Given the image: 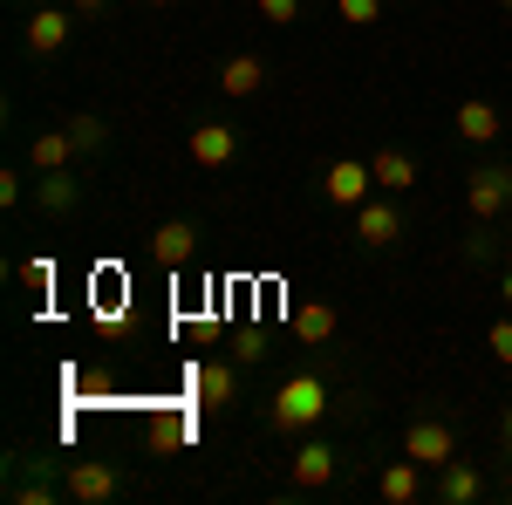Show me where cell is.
I'll return each mask as SVG.
<instances>
[{
	"instance_id": "cell-1",
	"label": "cell",
	"mask_w": 512,
	"mask_h": 505,
	"mask_svg": "<svg viewBox=\"0 0 512 505\" xmlns=\"http://www.w3.org/2000/svg\"><path fill=\"white\" fill-rule=\"evenodd\" d=\"M328 417V383L321 376H287L267 403V424L274 430H315Z\"/></svg>"
},
{
	"instance_id": "cell-2",
	"label": "cell",
	"mask_w": 512,
	"mask_h": 505,
	"mask_svg": "<svg viewBox=\"0 0 512 505\" xmlns=\"http://www.w3.org/2000/svg\"><path fill=\"white\" fill-rule=\"evenodd\" d=\"M369 192H376V171H369V164H362V157H335V164H328V171H321V198H328V205H369Z\"/></svg>"
},
{
	"instance_id": "cell-3",
	"label": "cell",
	"mask_w": 512,
	"mask_h": 505,
	"mask_svg": "<svg viewBox=\"0 0 512 505\" xmlns=\"http://www.w3.org/2000/svg\"><path fill=\"white\" fill-rule=\"evenodd\" d=\"M403 458H417L424 471H444L458 458V437H451V424H437V417H417V424L403 430Z\"/></svg>"
},
{
	"instance_id": "cell-4",
	"label": "cell",
	"mask_w": 512,
	"mask_h": 505,
	"mask_svg": "<svg viewBox=\"0 0 512 505\" xmlns=\"http://www.w3.org/2000/svg\"><path fill=\"white\" fill-rule=\"evenodd\" d=\"M465 205H472V219L485 226V219H499L512 205V171L506 164H478L472 178H465Z\"/></svg>"
},
{
	"instance_id": "cell-5",
	"label": "cell",
	"mask_w": 512,
	"mask_h": 505,
	"mask_svg": "<svg viewBox=\"0 0 512 505\" xmlns=\"http://www.w3.org/2000/svg\"><path fill=\"white\" fill-rule=\"evenodd\" d=\"M192 396H198V410H233L239 403V362H198Z\"/></svg>"
},
{
	"instance_id": "cell-6",
	"label": "cell",
	"mask_w": 512,
	"mask_h": 505,
	"mask_svg": "<svg viewBox=\"0 0 512 505\" xmlns=\"http://www.w3.org/2000/svg\"><path fill=\"white\" fill-rule=\"evenodd\" d=\"M62 492H69L76 505H103V499H117V492H123V478L110 465H96V458H76L69 478H62Z\"/></svg>"
},
{
	"instance_id": "cell-7",
	"label": "cell",
	"mask_w": 512,
	"mask_h": 505,
	"mask_svg": "<svg viewBox=\"0 0 512 505\" xmlns=\"http://www.w3.org/2000/svg\"><path fill=\"white\" fill-rule=\"evenodd\" d=\"M89 314H96V328L103 335H123L130 328V301H123V273H89Z\"/></svg>"
},
{
	"instance_id": "cell-8",
	"label": "cell",
	"mask_w": 512,
	"mask_h": 505,
	"mask_svg": "<svg viewBox=\"0 0 512 505\" xmlns=\"http://www.w3.org/2000/svg\"><path fill=\"white\" fill-rule=\"evenodd\" d=\"M151 260L171 267V273L192 267V260H198V226H192V219H164L158 233H151Z\"/></svg>"
},
{
	"instance_id": "cell-9",
	"label": "cell",
	"mask_w": 512,
	"mask_h": 505,
	"mask_svg": "<svg viewBox=\"0 0 512 505\" xmlns=\"http://www.w3.org/2000/svg\"><path fill=\"white\" fill-rule=\"evenodd\" d=\"M76 28V7H35L28 14V55H62Z\"/></svg>"
},
{
	"instance_id": "cell-10",
	"label": "cell",
	"mask_w": 512,
	"mask_h": 505,
	"mask_svg": "<svg viewBox=\"0 0 512 505\" xmlns=\"http://www.w3.org/2000/svg\"><path fill=\"white\" fill-rule=\"evenodd\" d=\"M185 151H192V164L219 171V164H233V157H239V130H233V123H198L192 137H185Z\"/></svg>"
},
{
	"instance_id": "cell-11",
	"label": "cell",
	"mask_w": 512,
	"mask_h": 505,
	"mask_svg": "<svg viewBox=\"0 0 512 505\" xmlns=\"http://www.w3.org/2000/svg\"><path fill=\"white\" fill-rule=\"evenodd\" d=\"M287 478L301 485V492H321L328 478H335V444H321V437H308L294 458H287Z\"/></svg>"
},
{
	"instance_id": "cell-12",
	"label": "cell",
	"mask_w": 512,
	"mask_h": 505,
	"mask_svg": "<svg viewBox=\"0 0 512 505\" xmlns=\"http://www.w3.org/2000/svg\"><path fill=\"white\" fill-rule=\"evenodd\" d=\"M485 499V471L465 465V458H451V465L437 471V505H478Z\"/></svg>"
},
{
	"instance_id": "cell-13",
	"label": "cell",
	"mask_w": 512,
	"mask_h": 505,
	"mask_svg": "<svg viewBox=\"0 0 512 505\" xmlns=\"http://www.w3.org/2000/svg\"><path fill=\"white\" fill-rule=\"evenodd\" d=\"M396 233H403V219H396L390 198H369V205H355V239H362V246H396Z\"/></svg>"
},
{
	"instance_id": "cell-14",
	"label": "cell",
	"mask_w": 512,
	"mask_h": 505,
	"mask_svg": "<svg viewBox=\"0 0 512 505\" xmlns=\"http://www.w3.org/2000/svg\"><path fill=\"white\" fill-rule=\"evenodd\" d=\"M376 499L383 505H417L424 499V465H417V458H396V465L376 478Z\"/></svg>"
},
{
	"instance_id": "cell-15",
	"label": "cell",
	"mask_w": 512,
	"mask_h": 505,
	"mask_svg": "<svg viewBox=\"0 0 512 505\" xmlns=\"http://www.w3.org/2000/svg\"><path fill=\"white\" fill-rule=\"evenodd\" d=\"M219 89H226V96H260V89H267V62H260V55H226V62H219Z\"/></svg>"
},
{
	"instance_id": "cell-16",
	"label": "cell",
	"mask_w": 512,
	"mask_h": 505,
	"mask_svg": "<svg viewBox=\"0 0 512 505\" xmlns=\"http://www.w3.org/2000/svg\"><path fill=\"white\" fill-rule=\"evenodd\" d=\"M69 157H76V137H69V123H62V130H41L35 144H28V164H35V178H41V171H69Z\"/></svg>"
},
{
	"instance_id": "cell-17",
	"label": "cell",
	"mask_w": 512,
	"mask_h": 505,
	"mask_svg": "<svg viewBox=\"0 0 512 505\" xmlns=\"http://www.w3.org/2000/svg\"><path fill=\"white\" fill-rule=\"evenodd\" d=\"M335 328H342V314L328 308V301H301V308H294V335H301L308 349H321V342H335Z\"/></svg>"
},
{
	"instance_id": "cell-18",
	"label": "cell",
	"mask_w": 512,
	"mask_h": 505,
	"mask_svg": "<svg viewBox=\"0 0 512 505\" xmlns=\"http://www.w3.org/2000/svg\"><path fill=\"white\" fill-rule=\"evenodd\" d=\"M451 123H458V137H465V144H492V137H499V110H492V103H478V96H465Z\"/></svg>"
},
{
	"instance_id": "cell-19",
	"label": "cell",
	"mask_w": 512,
	"mask_h": 505,
	"mask_svg": "<svg viewBox=\"0 0 512 505\" xmlns=\"http://www.w3.org/2000/svg\"><path fill=\"white\" fill-rule=\"evenodd\" d=\"M35 198H41V212H55V219H69V212H76V198H82V185L69 178V171H41Z\"/></svg>"
},
{
	"instance_id": "cell-20",
	"label": "cell",
	"mask_w": 512,
	"mask_h": 505,
	"mask_svg": "<svg viewBox=\"0 0 512 505\" xmlns=\"http://www.w3.org/2000/svg\"><path fill=\"white\" fill-rule=\"evenodd\" d=\"M369 171H376V192H410V185H417V164H410L403 151H376Z\"/></svg>"
},
{
	"instance_id": "cell-21",
	"label": "cell",
	"mask_w": 512,
	"mask_h": 505,
	"mask_svg": "<svg viewBox=\"0 0 512 505\" xmlns=\"http://www.w3.org/2000/svg\"><path fill=\"white\" fill-rule=\"evenodd\" d=\"M21 287H35V294H55V260H48V253H35V260H21Z\"/></svg>"
},
{
	"instance_id": "cell-22",
	"label": "cell",
	"mask_w": 512,
	"mask_h": 505,
	"mask_svg": "<svg viewBox=\"0 0 512 505\" xmlns=\"http://www.w3.org/2000/svg\"><path fill=\"white\" fill-rule=\"evenodd\" d=\"M69 137H76V151H103L110 123H103V117H69Z\"/></svg>"
},
{
	"instance_id": "cell-23",
	"label": "cell",
	"mask_w": 512,
	"mask_h": 505,
	"mask_svg": "<svg viewBox=\"0 0 512 505\" xmlns=\"http://www.w3.org/2000/svg\"><path fill=\"white\" fill-rule=\"evenodd\" d=\"M335 14L349 28H369V21H383V0H335Z\"/></svg>"
},
{
	"instance_id": "cell-24",
	"label": "cell",
	"mask_w": 512,
	"mask_h": 505,
	"mask_svg": "<svg viewBox=\"0 0 512 505\" xmlns=\"http://www.w3.org/2000/svg\"><path fill=\"white\" fill-rule=\"evenodd\" d=\"M485 349H492V362H506V369H512V321H492Z\"/></svg>"
},
{
	"instance_id": "cell-25",
	"label": "cell",
	"mask_w": 512,
	"mask_h": 505,
	"mask_svg": "<svg viewBox=\"0 0 512 505\" xmlns=\"http://www.w3.org/2000/svg\"><path fill=\"white\" fill-rule=\"evenodd\" d=\"M260 14H267L274 28H287V21H301V0H260Z\"/></svg>"
},
{
	"instance_id": "cell-26",
	"label": "cell",
	"mask_w": 512,
	"mask_h": 505,
	"mask_svg": "<svg viewBox=\"0 0 512 505\" xmlns=\"http://www.w3.org/2000/svg\"><path fill=\"white\" fill-rule=\"evenodd\" d=\"M260 355H267V342H260V335H239V342H233V362H239V369H246V362H260Z\"/></svg>"
},
{
	"instance_id": "cell-27",
	"label": "cell",
	"mask_w": 512,
	"mask_h": 505,
	"mask_svg": "<svg viewBox=\"0 0 512 505\" xmlns=\"http://www.w3.org/2000/svg\"><path fill=\"white\" fill-rule=\"evenodd\" d=\"M0 205H21V171H0Z\"/></svg>"
},
{
	"instance_id": "cell-28",
	"label": "cell",
	"mask_w": 512,
	"mask_h": 505,
	"mask_svg": "<svg viewBox=\"0 0 512 505\" xmlns=\"http://www.w3.org/2000/svg\"><path fill=\"white\" fill-rule=\"evenodd\" d=\"M69 7H76V14H103L110 0H69Z\"/></svg>"
},
{
	"instance_id": "cell-29",
	"label": "cell",
	"mask_w": 512,
	"mask_h": 505,
	"mask_svg": "<svg viewBox=\"0 0 512 505\" xmlns=\"http://www.w3.org/2000/svg\"><path fill=\"white\" fill-rule=\"evenodd\" d=\"M499 301H506V308H512V267L499 273Z\"/></svg>"
},
{
	"instance_id": "cell-30",
	"label": "cell",
	"mask_w": 512,
	"mask_h": 505,
	"mask_svg": "<svg viewBox=\"0 0 512 505\" xmlns=\"http://www.w3.org/2000/svg\"><path fill=\"white\" fill-rule=\"evenodd\" d=\"M499 430H506V444H512V403H506V417H499Z\"/></svg>"
},
{
	"instance_id": "cell-31",
	"label": "cell",
	"mask_w": 512,
	"mask_h": 505,
	"mask_svg": "<svg viewBox=\"0 0 512 505\" xmlns=\"http://www.w3.org/2000/svg\"><path fill=\"white\" fill-rule=\"evenodd\" d=\"M506 492H512V465H506Z\"/></svg>"
},
{
	"instance_id": "cell-32",
	"label": "cell",
	"mask_w": 512,
	"mask_h": 505,
	"mask_svg": "<svg viewBox=\"0 0 512 505\" xmlns=\"http://www.w3.org/2000/svg\"><path fill=\"white\" fill-rule=\"evenodd\" d=\"M151 7H171V0H151Z\"/></svg>"
},
{
	"instance_id": "cell-33",
	"label": "cell",
	"mask_w": 512,
	"mask_h": 505,
	"mask_svg": "<svg viewBox=\"0 0 512 505\" xmlns=\"http://www.w3.org/2000/svg\"><path fill=\"white\" fill-rule=\"evenodd\" d=\"M499 7H506V14H512V0H499Z\"/></svg>"
}]
</instances>
